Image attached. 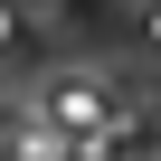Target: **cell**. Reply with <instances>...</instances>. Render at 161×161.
Instances as JSON below:
<instances>
[{"label":"cell","instance_id":"cell-1","mask_svg":"<svg viewBox=\"0 0 161 161\" xmlns=\"http://www.w3.org/2000/svg\"><path fill=\"white\" fill-rule=\"evenodd\" d=\"M95 104H104V86H76V76L57 86V114H66V123H95Z\"/></svg>","mask_w":161,"mask_h":161},{"label":"cell","instance_id":"cell-2","mask_svg":"<svg viewBox=\"0 0 161 161\" xmlns=\"http://www.w3.org/2000/svg\"><path fill=\"white\" fill-rule=\"evenodd\" d=\"M0 47H19V10H10V0H0Z\"/></svg>","mask_w":161,"mask_h":161},{"label":"cell","instance_id":"cell-3","mask_svg":"<svg viewBox=\"0 0 161 161\" xmlns=\"http://www.w3.org/2000/svg\"><path fill=\"white\" fill-rule=\"evenodd\" d=\"M142 38H152V47H161V0H152V10H142Z\"/></svg>","mask_w":161,"mask_h":161}]
</instances>
